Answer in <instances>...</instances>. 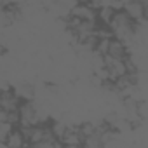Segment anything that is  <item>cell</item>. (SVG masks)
<instances>
[{
  "label": "cell",
  "instance_id": "cell-1",
  "mask_svg": "<svg viewBox=\"0 0 148 148\" xmlns=\"http://www.w3.org/2000/svg\"><path fill=\"white\" fill-rule=\"evenodd\" d=\"M19 125H37L40 124L38 112H37V103L33 99H25L19 105Z\"/></svg>",
  "mask_w": 148,
  "mask_h": 148
},
{
  "label": "cell",
  "instance_id": "cell-2",
  "mask_svg": "<svg viewBox=\"0 0 148 148\" xmlns=\"http://www.w3.org/2000/svg\"><path fill=\"white\" fill-rule=\"evenodd\" d=\"M21 105V98L16 94L14 87H5L0 92V110H7V112H14L19 110Z\"/></svg>",
  "mask_w": 148,
  "mask_h": 148
},
{
  "label": "cell",
  "instance_id": "cell-3",
  "mask_svg": "<svg viewBox=\"0 0 148 148\" xmlns=\"http://www.w3.org/2000/svg\"><path fill=\"white\" fill-rule=\"evenodd\" d=\"M108 56L112 58H117V59H125L129 56V47L124 40L117 38V37H112L110 38V47H108Z\"/></svg>",
  "mask_w": 148,
  "mask_h": 148
},
{
  "label": "cell",
  "instance_id": "cell-4",
  "mask_svg": "<svg viewBox=\"0 0 148 148\" xmlns=\"http://www.w3.org/2000/svg\"><path fill=\"white\" fill-rule=\"evenodd\" d=\"M2 146H5V148H23V146H28V141H26V138H25V134H23L19 125L14 127V131L7 136V139L2 143Z\"/></svg>",
  "mask_w": 148,
  "mask_h": 148
},
{
  "label": "cell",
  "instance_id": "cell-5",
  "mask_svg": "<svg viewBox=\"0 0 148 148\" xmlns=\"http://www.w3.org/2000/svg\"><path fill=\"white\" fill-rule=\"evenodd\" d=\"M124 11L136 21V23H141V21H145V19H148V14H146V9L139 4V2H136V0H129L127 2V5L124 7Z\"/></svg>",
  "mask_w": 148,
  "mask_h": 148
},
{
  "label": "cell",
  "instance_id": "cell-6",
  "mask_svg": "<svg viewBox=\"0 0 148 148\" xmlns=\"http://www.w3.org/2000/svg\"><path fill=\"white\" fill-rule=\"evenodd\" d=\"M14 127H18V125H14L11 122H0V145L7 139V136L14 131Z\"/></svg>",
  "mask_w": 148,
  "mask_h": 148
}]
</instances>
